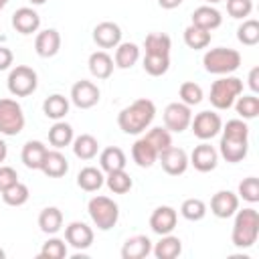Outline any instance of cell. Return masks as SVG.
I'll list each match as a JSON object with an SVG mask.
<instances>
[{
    "mask_svg": "<svg viewBox=\"0 0 259 259\" xmlns=\"http://www.w3.org/2000/svg\"><path fill=\"white\" fill-rule=\"evenodd\" d=\"M73 138H75L73 127H71L67 121H61V119H59V121L49 130V144H51L55 150H63V148L71 146V144H73Z\"/></svg>",
    "mask_w": 259,
    "mask_h": 259,
    "instance_id": "obj_32",
    "label": "cell"
},
{
    "mask_svg": "<svg viewBox=\"0 0 259 259\" xmlns=\"http://www.w3.org/2000/svg\"><path fill=\"white\" fill-rule=\"evenodd\" d=\"M188 164H192L198 172H210L219 164V152L208 142H202V144L194 146V150L188 158Z\"/></svg>",
    "mask_w": 259,
    "mask_h": 259,
    "instance_id": "obj_14",
    "label": "cell"
},
{
    "mask_svg": "<svg viewBox=\"0 0 259 259\" xmlns=\"http://www.w3.org/2000/svg\"><path fill=\"white\" fill-rule=\"evenodd\" d=\"M8 2H10V0H0V10H2V8H4Z\"/></svg>",
    "mask_w": 259,
    "mask_h": 259,
    "instance_id": "obj_53",
    "label": "cell"
},
{
    "mask_svg": "<svg viewBox=\"0 0 259 259\" xmlns=\"http://www.w3.org/2000/svg\"><path fill=\"white\" fill-rule=\"evenodd\" d=\"M239 208V196L231 190H219L210 198V212L217 219H229Z\"/></svg>",
    "mask_w": 259,
    "mask_h": 259,
    "instance_id": "obj_15",
    "label": "cell"
},
{
    "mask_svg": "<svg viewBox=\"0 0 259 259\" xmlns=\"http://www.w3.org/2000/svg\"><path fill=\"white\" fill-rule=\"evenodd\" d=\"M237 38L245 47H255L259 42V22L255 18L243 20V24L237 28Z\"/></svg>",
    "mask_w": 259,
    "mask_h": 259,
    "instance_id": "obj_39",
    "label": "cell"
},
{
    "mask_svg": "<svg viewBox=\"0 0 259 259\" xmlns=\"http://www.w3.org/2000/svg\"><path fill=\"white\" fill-rule=\"evenodd\" d=\"M18 182V174L12 166H0V192Z\"/></svg>",
    "mask_w": 259,
    "mask_h": 259,
    "instance_id": "obj_47",
    "label": "cell"
},
{
    "mask_svg": "<svg viewBox=\"0 0 259 259\" xmlns=\"http://www.w3.org/2000/svg\"><path fill=\"white\" fill-rule=\"evenodd\" d=\"M65 241L77 249V251H85L93 245V229L81 221H73L65 227Z\"/></svg>",
    "mask_w": 259,
    "mask_h": 259,
    "instance_id": "obj_12",
    "label": "cell"
},
{
    "mask_svg": "<svg viewBox=\"0 0 259 259\" xmlns=\"http://www.w3.org/2000/svg\"><path fill=\"white\" fill-rule=\"evenodd\" d=\"M182 2H184V0H158L160 8H164V10H172V8H178Z\"/></svg>",
    "mask_w": 259,
    "mask_h": 259,
    "instance_id": "obj_50",
    "label": "cell"
},
{
    "mask_svg": "<svg viewBox=\"0 0 259 259\" xmlns=\"http://www.w3.org/2000/svg\"><path fill=\"white\" fill-rule=\"evenodd\" d=\"M42 113L55 121L63 119L69 113V99L61 93H53L42 101Z\"/></svg>",
    "mask_w": 259,
    "mask_h": 259,
    "instance_id": "obj_31",
    "label": "cell"
},
{
    "mask_svg": "<svg viewBox=\"0 0 259 259\" xmlns=\"http://www.w3.org/2000/svg\"><path fill=\"white\" fill-rule=\"evenodd\" d=\"M28 2H30L32 6H40V4H45L47 0H28Z\"/></svg>",
    "mask_w": 259,
    "mask_h": 259,
    "instance_id": "obj_52",
    "label": "cell"
},
{
    "mask_svg": "<svg viewBox=\"0 0 259 259\" xmlns=\"http://www.w3.org/2000/svg\"><path fill=\"white\" fill-rule=\"evenodd\" d=\"M178 95H180V101L186 103L188 107L198 105L202 101V97H204L202 95V87L198 83H194V81H184L180 85V89H178Z\"/></svg>",
    "mask_w": 259,
    "mask_h": 259,
    "instance_id": "obj_42",
    "label": "cell"
},
{
    "mask_svg": "<svg viewBox=\"0 0 259 259\" xmlns=\"http://www.w3.org/2000/svg\"><path fill=\"white\" fill-rule=\"evenodd\" d=\"M249 87H251L253 93L259 91V67H253L249 71Z\"/></svg>",
    "mask_w": 259,
    "mask_h": 259,
    "instance_id": "obj_49",
    "label": "cell"
},
{
    "mask_svg": "<svg viewBox=\"0 0 259 259\" xmlns=\"http://www.w3.org/2000/svg\"><path fill=\"white\" fill-rule=\"evenodd\" d=\"M243 93V81L239 77H221L210 85V93H208V101L214 109H229L233 107L235 99Z\"/></svg>",
    "mask_w": 259,
    "mask_h": 259,
    "instance_id": "obj_4",
    "label": "cell"
},
{
    "mask_svg": "<svg viewBox=\"0 0 259 259\" xmlns=\"http://www.w3.org/2000/svg\"><path fill=\"white\" fill-rule=\"evenodd\" d=\"M12 26L16 32L20 34H32L38 30L40 26V16L34 8L30 6H22V8H16L14 14H12Z\"/></svg>",
    "mask_w": 259,
    "mask_h": 259,
    "instance_id": "obj_18",
    "label": "cell"
},
{
    "mask_svg": "<svg viewBox=\"0 0 259 259\" xmlns=\"http://www.w3.org/2000/svg\"><path fill=\"white\" fill-rule=\"evenodd\" d=\"M249 152V138H231V136H221V144H219V154L231 162L237 164L241 160H245Z\"/></svg>",
    "mask_w": 259,
    "mask_h": 259,
    "instance_id": "obj_13",
    "label": "cell"
},
{
    "mask_svg": "<svg viewBox=\"0 0 259 259\" xmlns=\"http://www.w3.org/2000/svg\"><path fill=\"white\" fill-rule=\"evenodd\" d=\"M127 164V158L123 154L121 148L117 146H109L99 154V166L103 172H115V170H123Z\"/></svg>",
    "mask_w": 259,
    "mask_h": 259,
    "instance_id": "obj_28",
    "label": "cell"
},
{
    "mask_svg": "<svg viewBox=\"0 0 259 259\" xmlns=\"http://www.w3.org/2000/svg\"><path fill=\"white\" fill-rule=\"evenodd\" d=\"M87 212L99 231H109L119 221V206L109 196H101V194L93 196L87 204Z\"/></svg>",
    "mask_w": 259,
    "mask_h": 259,
    "instance_id": "obj_5",
    "label": "cell"
},
{
    "mask_svg": "<svg viewBox=\"0 0 259 259\" xmlns=\"http://www.w3.org/2000/svg\"><path fill=\"white\" fill-rule=\"evenodd\" d=\"M8 91L14 95V97H28L36 91L38 87V75L32 67H26V65H16L10 75H8Z\"/></svg>",
    "mask_w": 259,
    "mask_h": 259,
    "instance_id": "obj_7",
    "label": "cell"
},
{
    "mask_svg": "<svg viewBox=\"0 0 259 259\" xmlns=\"http://www.w3.org/2000/svg\"><path fill=\"white\" fill-rule=\"evenodd\" d=\"M190 121H192V111L186 103L174 101V103L166 105V109H164V127L168 132L182 134L186 127H190Z\"/></svg>",
    "mask_w": 259,
    "mask_h": 259,
    "instance_id": "obj_9",
    "label": "cell"
},
{
    "mask_svg": "<svg viewBox=\"0 0 259 259\" xmlns=\"http://www.w3.org/2000/svg\"><path fill=\"white\" fill-rule=\"evenodd\" d=\"M38 227L42 233L47 235H55L61 231L63 227V212L57 208V206H47L40 210L38 214Z\"/></svg>",
    "mask_w": 259,
    "mask_h": 259,
    "instance_id": "obj_33",
    "label": "cell"
},
{
    "mask_svg": "<svg viewBox=\"0 0 259 259\" xmlns=\"http://www.w3.org/2000/svg\"><path fill=\"white\" fill-rule=\"evenodd\" d=\"M144 49L146 55H170L172 40L166 32H150L144 38Z\"/></svg>",
    "mask_w": 259,
    "mask_h": 259,
    "instance_id": "obj_34",
    "label": "cell"
},
{
    "mask_svg": "<svg viewBox=\"0 0 259 259\" xmlns=\"http://www.w3.org/2000/svg\"><path fill=\"white\" fill-rule=\"evenodd\" d=\"M6 156H8V146H6V142L0 138V164L6 160Z\"/></svg>",
    "mask_w": 259,
    "mask_h": 259,
    "instance_id": "obj_51",
    "label": "cell"
},
{
    "mask_svg": "<svg viewBox=\"0 0 259 259\" xmlns=\"http://www.w3.org/2000/svg\"><path fill=\"white\" fill-rule=\"evenodd\" d=\"M0 194H2V200H4L8 206H22V204L28 200L30 190H28V186H26V184H22V182L18 180V182H16V184H12L10 188L2 190Z\"/></svg>",
    "mask_w": 259,
    "mask_h": 259,
    "instance_id": "obj_38",
    "label": "cell"
},
{
    "mask_svg": "<svg viewBox=\"0 0 259 259\" xmlns=\"http://www.w3.org/2000/svg\"><path fill=\"white\" fill-rule=\"evenodd\" d=\"M180 214L186 219V221H202L204 214H206V204L204 200L200 198H186L180 206Z\"/></svg>",
    "mask_w": 259,
    "mask_h": 259,
    "instance_id": "obj_41",
    "label": "cell"
},
{
    "mask_svg": "<svg viewBox=\"0 0 259 259\" xmlns=\"http://www.w3.org/2000/svg\"><path fill=\"white\" fill-rule=\"evenodd\" d=\"M206 4H217V2H223V0H204Z\"/></svg>",
    "mask_w": 259,
    "mask_h": 259,
    "instance_id": "obj_54",
    "label": "cell"
},
{
    "mask_svg": "<svg viewBox=\"0 0 259 259\" xmlns=\"http://www.w3.org/2000/svg\"><path fill=\"white\" fill-rule=\"evenodd\" d=\"M59 49H61V34H59V30L45 28V30H40L36 34V38H34V51H36L38 57L51 59V57H55L59 53Z\"/></svg>",
    "mask_w": 259,
    "mask_h": 259,
    "instance_id": "obj_19",
    "label": "cell"
},
{
    "mask_svg": "<svg viewBox=\"0 0 259 259\" xmlns=\"http://www.w3.org/2000/svg\"><path fill=\"white\" fill-rule=\"evenodd\" d=\"M132 158L140 168H150L158 160V152L146 138H140L132 146Z\"/></svg>",
    "mask_w": 259,
    "mask_h": 259,
    "instance_id": "obj_27",
    "label": "cell"
},
{
    "mask_svg": "<svg viewBox=\"0 0 259 259\" xmlns=\"http://www.w3.org/2000/svg\"><path fill=\"white\" fill-rule=\"evenodd\" d=\"M6 257V253H4V249H0V259H4Z\"/></svg>",
    "mask_w": 259,
    "mask_h": 259,
    "instance_id": "obj_55",
    "label": "cell"
},
{
    "mask_svg": "<svg viewBox=\"0 0 259 259\" xmlns=\"http://www.w3.org/2000/svg\"><path fill=\"white\" fill-rule=\"evenodd\" d=\"M239 196L251 204L259 202V180L255 176H247L239 182Z\"/></svg>",
    "mask_w": 259,
    "mask_h": 259,
    "instance_id": "obj_45",
    "label": "cell"
},
{
    "mask_svg": "<svg viewBox=\"0 0 259 259\" xmlns=\"http://www.w3.org/2000/svg\"><path fill=\"white\" fill-rule=\"evenodd\" d=\"M142 67L152 77H162L170 69V55H146Z\"/></svg>",
    "mask_w": 259,
    "mask_h": 259,
    "instance_id": "obj_37",
    "label": "cell"
},
{
    "mask_svg": "<svg viewBox=\"0 0 259 259\" xmlns=\"http://www.w3.org/2000/svg\"><path fill=\"white\" fill-rule=\"evenodd\" d=\"M38 257H42V259H63V257H67V243L59 237H51L47 243H42Z\"/></svg>",
    "mask_w": 259,
    "mask_h": 259,
    "instance_id": "obj_43",
    "label": "cell"
},
{
    "mask_svg": "<svg viewBox=\"0 0 259 259\" xmlns=\"http://www.w3.org/2000/svg\"><path fill=\"white\" fill-rule=\"evenodd\" d=\"M158 160H160L164 172L170 174V176H180L188 168V154L182 148H176V146H170V148L162 150L158 154Z\"/></svg>",
    "mask_w": 259,
    "mask_h": 259,
    "instance_id": "obj_11",
    "label": "cell"
},
{
    "mask_svg": "<svg viewBox=\"0 0 259 259\" xmlns=\"http://www.w3.org/2000/svg\"><path fill=\"white\" fill-rule=\"evenodd\" d=\"M190 127H192V134H194L198 140L208 142V140H212L214 136H219V134H221L223 119H221V115H219V113H214V111L206 109V111H200V113H196V115L192 117Z\"/></svg>",
    "mask_w": 259,
    "mask_h": 259,
    "instance_id": "obj_8",
    "label": "cell"
},
{
    "mask_svg": "<svg viewBox=\"0 0 259 259\" xmlns=\"http://www.w3.org/2000/svg\"><path fill=\"white\" fill-rule=\"evenodd\" d=\"M105 184V176L101 168L95 166H85L81 168V172L77 174V186L85 192H95Z\"/></svg>",
    "mask_w": 259,
    "mask_h": 259,
    "instance_id": "obj_25",
    "label": "cell"
},
{
    "mask_svg": "<svg viewBox=\"0 0 259 259\" xmlns=\"http://www.w3.org/2000/svg\"><path fill=\"white\" fill-rule=\"evenodd\" d=\"M99 152V142L91 134H81L73 138V154L79 160H93Z\"/></svg>",
    "mask_w": 259,
    "mask_h": 259,
    "instance_id": "obj_30",
    "label": "cell"
},
{
    "mask_svg": "<svg viewBox=\"0 0 259 259\" xmlns=\"http://www.w3.org/2000/svg\"><path fill=\"white\" fill-rule=\"evenodd\" d=\"M99 95H101L99 87L93 81H87V79H81L71 87V101L79 109H91L93 105H97Z\"/></svg>",
    "mask_w": 259,
    "mask_h": 259,
    "instance_id": "obj_10",
    "label": "cell"
},
{
    "mask_svg": "<svg viewBox=\"0 0 259 259\" xmlns=\"http://www.w3.org/2000/svg\"><path fill=\"white\" fill-rule=\"evenodd\" d=\"M192 24L210 32V30H214V28H219L223 24V16H221V12L214 6L204 4V6L194 8V12H192Z\"/></svg>",
    "mask_w": 259,
    "mask_h": 259,
    "instance_id": "obj_20",
    "label": "cell"
},
{
    "mask_svg": "<svg viewBox=\"0 0 259 259\" xmlns=\"http://www.w3.org/2000/svg\"><path fill=\"white\" fill-rule=\"evenodd\" d=\"M40 170L49 178H61V176H65L69 172V162L61 154V150H49L47 156H45V162H42Z\"/></svg>",
    "mask_w": 259,
    "mask_h": 259,
    "instance_id": "obj_24",
    "label": "cell"
},
{
    "mask_svg": "<svg viewBox=\"0 0 259 259\" xmlns=\"http://www.w3.org/2000/svg\"><path fill=\"white\" fill-rule=\"evenodd\" d=\"M227 12L231 18H247L253 12V0H227Z\"/></svg>",
    "mask_w": 259,
    "mask_h": 259,
    "instance_id": "obj_46",
    "label": "cell"
},
{
    "mask_svg": "<svg viewBox=\"0 0 259 259\" xmlns=\"http://www.w3.org/2000/svg\"><path fill=\"white\" fill-rule=\"evenodd\" d=\"M259 237V212L249 206L235 212V223H233V233L231 241L237 249H249L257 243Z\"/></svg>",
    "mask_w": 259,
    "mask_h": 259,
    "instance_id": "obj_2",
    "label": "cell"
},
{
    "mask_svg": "<svg viewBox=\"0 0 259 259\" xmlns=\"http://www.w3.org/2000/svg\"><path fill=\"white\" fill-rule=\"evenodd\" d=\"M89 73L95 77V79H109L111 73H113V59L105 53V51H95L89 55Z\"/></svg>",
    "mask_w": 259,
    "mask_h": 259,
    "instance_id": "obj_23",
    "label": "cell"
},
{
    "mask_svg": "<svg viewBox=\"0 0 259 259\" xmlns=\"http://www.w3.org/2000/svg\"><path fill=\"white\" fill-rule=\"evenodd\" d=\"M235 109L241 119H255L259 115V97L257 95H243L235 99Z\"/></svg>",
    "mask_w": 259,
    "mask_h": 259,
    "instance_id": "obj_40",
    "label": "cell"
},
{
    "mask_svg": "<svg viewBox=\"0 0 259 259\" xmlns=\"http://www.w3.org/2000/svg\"><path fill=\"white\" fill-rule=\"evenodd\" d=\"M12 61H14V55H12V51H10L8 47L0 45V71H6V69H10Z\"/></svg>",
    "mask_w": 259,
    "mask_h": 259,
    "instance_id": "obj_48",
    "label": "cell"
},
{
    "mask_svg": "<svg viewBox=\"0 0 259 259\" xmlns=\"http://www.w3.org/2000/svg\"><path fill=\"white\" fill-rule=\"evenodd\" d=\"M105 184H107V188H109L113 194H125V192L132 190L134 180H132V176H130V174L125 172V168H123V170L107 172V176H105Z\"/></svg>",
    "mask_w": 259,
    "mask_h": 259,
    "instance_id": "obj_35",
    "label": "cell"
},
{
    "mask_svg": "<svg viewBox=\"0 0 259 259\" xmlns=\"http://www.w3.org/2000/svg\"><path fill=\"white\" fill-rule=\"evenodd\" d=\"M176 223H178V212L172 208V206H158L152 217H150V229L156 233V235H168L176 229Z\"/></svg>",
    "mask_w": 259,
    "mask_h": 259,
    "instance_id": "obj_16",
    "label": "cell"
},
{
    "mask_svg": "<svg viewBox=\"0 0 259 259\" xmlns=\"http://www.w3.org/2000/svg\"><path fill=\"white\" fill-rule=\"evenodd\" d=\"M156 259H176L182 253V241L174 235H160V241L152 247Z\"/></svg>",
    "mask_w": 259,
    "mask_h": 259,
    "instance_id": "obj_26",
    "label": "cell"
},
{
    "mask_svg": "<svg viewBox=\"0 0 259 259\" xmlns=\"http://www.w3.org/2000/svg\"><path fill=\"white\" fill-rule=\"evenodd\" d=\"M47 152H49V148H47L42 142H38V140H30V142H26V144L22 146V154H20V158H22V162H24L26 168H30V170H40Z\"/></svg>",
    "mask_w": 259,
    "mask_h": 259,
    "instance_id": "obj_21",
    "label": "cell"
},
{
    "mask_svg": "<svg viewBox=\"0 0 259 259\" xmlns=\"http://www.w3.org/2000/svg\"><path fill=\"white\" fill-rule=\"evenodd\" d=\"M202 65L206 73L212 75H229L241 67V53L229 47H217L204 53Z\"/></svg>",
    "mask_w": 259,
    "mask_h": 259,
    "instance_id": "obj_3",
    "label": "cell"
},
{
    "mask_svg": "<svg viewBox=\"0 0 259 259\" xmlns=\"http://www.w3.org/2000/svg\"><path fill=\"white\" fill-rule=\"evenodd\" d=\"M93 40L99 49H115L121 42V28L115 22H99L93 28Z\"/></svg>",
    "mask_w": 259,
    "mask_h": 259,
    "instance_id": "obj_17",
    "label": "cell"
},
{
    "mask_svg": "<svg viewBox=\"0 0 259 259\" xmlns=\"http://www.w3.org/2000/svg\"><path fill=\"white\" fill-rule=\"evenodd\" d=\"M154 148H156V152L160 154L162 150H166V148H170L172 146V136H170V132L166 130V127H152L146 136H144Z\"/></svg>",
    "mask_w": 259,
    "mask_h": 259,
    "instance_id": "obj_44",
    "label": "cell"
},
{
    "mask_svg": "<svg viewBox=\"0 0 259 259\" xmlns=\"http://www.w3.org/2000/svg\"><path fill=\"white\" fill-rule=\"evenodd\" d=\"M156 117V105L152 99H146V97H140L136 99L134 103H130L127 107H123L117 115V125L123 134H130V136H138L142 134L144 130L150 127V123L154 121Z\"/></svg>",
    "mask_w": 259,
    "mask_h": 259,
    "instance_id": "obj_1",
    "label": "cell"
},
{
    "mask_svg": "<svg viewBox=\"0 0 259 259\" xmlns=\"http://www.w3.org/2000/svg\"><path fill=\"white\" fill-rule=\"evenodd\" d=\"M24 111L16 99L2 97L0 99V134L2 136H18L24 130Z\"/></svg>",
    "mask_w": 259,
    "mask_h": 259,
    "instance_id": "obj_6",
    "label": "cell"
},
{
    "mask_svg": "<svg viewBox=\"0 0 259 259\" xmlns=\"http://www.w3.org/2000/svg\"><path fill=\"white\" fill-rule=\"evenodd\" d=\"M184 42L192 51H202V49H206L210 45V32L190 24V26L184 28Z\"/></svg>",
    "mask_w": 259,
    "mask_h": 259,
    "instance_id": "obj_36",
    "label": "cell"
},
{
    "mask_svg": "<svg viewBox=\"0 0 259 259\" xmlns=\"http://www.w3.org/2000/svg\"><path fill=\"white\" fill-rule=\"evenodd\" d=\"M150 253H152V241L146 235H134L121 247V257L123 259H144Z\"/></svg>",
    "mask_w": 259,
    "mask_h": 259,
    "instance_id": "obj_22",
    "label": "cell"
},
{
    "mask_svg": "<svg viewBox=\"0 0 259 259\" xmlns=\"http://www.w3.org/2000/svg\"><path fill=\"white\" fill-rule=\"evenodd\" d=\"M140 59V47L136 42H119L115 47L113 63L117 69H132Z\"/></svg>",
    "mask_w": 259,
    "mask_h": 259,
    "instance_id": "obj_29",
    "label": "cell"
}]
</instances>
